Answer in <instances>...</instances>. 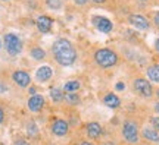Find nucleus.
Wrapping results in <instances>:
<instances>
[{
	"mask_svg": "<svg viewBox=\"0 0 159 145\" xmlns=\"http://www.w3.org/2000/svg\"><path fill=\"white\" fill-rule=\"evenodd\" d=\"M122 136L130 144L139 142V128H137V123L133 122V120H125L124 125H122Z\"/></svg>",
	"mask_w": 159,
	"mask_h": 145,
	"instance_id": "obj_4",
	"label": "nucleus"
},
{
	"mask_svg": "<svg viewBox=\"0 0 159 145\" xmlns=\"http://www.w3.org/2000/svg\"><path fill=\"white\" fill-rule=\"evenodd\" d=\"M134 89H136L137 94H140L142 97H152V94H153V88H152V84L149 82L148 79L144 78H137L136 81H134Z\"/></svg>",
	"mask_w": 159,
	"mask_h": 145,
	"instance_id": "obj_5",
	"label": "nucleus"
},
{
	"mask_svg": "<svg viewBox=\"0 0 159 145\" xmlns=\"http://www.w3.org/2000/svg\"><path fill=\"white\" fill-rule=\"evenodd\" d=\"M155 112H156V113L159 114V101L156 103V104H155Z\"/></svg>",
	"mask_w": 159,
	"mask_h": 145,
	"instance_id": "obj_30",
	"label": "nucleus"
},
{
	"mask_svg": "<svg viewBox=\"0 0 159 145\" xmlns=\"http://www.w3.org/2000/svg\"><path fill=\"white\" fill-rule=\"evenodd\" d=\"M6 89H7V88H6L5 85H2V84H0V92H3V91H6Z\"/></svg>",
	"mask_w": 159,
	"mask_h": 145,
	"instance_id": "obj_33",
	"label": "nucleus"
},
{
	"mask_svg": "<svg viewBox=\"0 0 159 145\" xmlns=\"http://www.w3.org/2000/svg\"><path fill=\"white\" fill-rule=\"evenodd\" d=\"M128 21L133 27H136L137 29H148L149 28V21L143 15H130Z\"/></svg>",
	"mask_w": 159,
	"mask_h": 145,
	"instance_id": "obj_10",
	"label": "nucleus"
},
{
	"mask_svg": "<svg viewBox=\"0 0 159 145\" xmlns=\"http://www.w3.org/2000/svg\"><path fill=\"white\" fill-rule=\"evenodd\" d=\"M142 2H146V0H142Z\"/></svg>",
	"mask_w": 159,
	"mask_h": 145,
	"instance_id": "obj_39",
	"label": "nucleus"
},
{
	"mask_svg": "<svg viewBox=\"0 0 159 145\" xmlns=\"http://www.w3.org/2000/svg\"><path fill=\"white\" fill-rule=\"evenodd\" d=\"M156 94H158V97H159V89H158V92H156Z\"/></svg>",
	"mask_w": 159,
	"mask_h": 145,
	"instance_id": "obj_36",
	"label": "nucleus"
},
{
	"mask_svg": "<svg viewBox=\"0 0 159 145\" xmlns=\"http://www.w3.org/2000/svg\"><path fill=\"white\" fill-rule=\"evenodd\" d=\"M0 47H2V41H0Z\"/></svg>",
	"mask_w": 159,
	"mask_h": 145,
	"instance_id": "obj_37",
	"label": "nucleus"
},
{
	"mask_svg": "<svg viewBox=\"0 0 159 145\" xmlns=\"http://www.w3.org/2000/svg\"><path fill=\"white\" fill-rule=\"evenodd\" d=\"M28 134L30 135H37V134H39L35 123H28Z\"/></svg>",
	"mask_w": 159,
	"mask_h": 145,
	"instance_id": "obj_23",
	"label": "nucleus"
},
{
	"mask_svg": "<svg viewBox=\"0 0 159 145\" xmlns=\"http://www.w3.org/2000/svg\"><path fill=\"white\" fill-rule=\"evenodd\" d=\"M30 94L31 95H35V88L33 87V88H30Z\"/></svg>",
	"mask_w": 159,
	"mask_h": 145,
	"instance_id": "obj_31",
	"label": "nucleus"
},
{
	"mask_svg": "<svg viewBox=\"0 0 159 145\" xmlns=\"http://www.w3.org/2000/svg\"><path fill=\"white\" fill-rule=\"evenodd\" d=\"M52 25H53V21H52V18L46 16V15H41V16L37 18V28H39L40 32H49L52 29Z\"/></svg>",
	"mask_w": 159,
	"mask_h": 145,
	"instance_id": "obj_11",
	"label": "nucleus"
},
{
	"mask_svg": "<svg viewBox=\"0 0 159 145\" xmlns=\"http://www.w3.org/2000/svg\"><path fill=\"white\" fill-rule=\"evenodd\" d=\"M153 21H155V23H156V27L159 28V12H156L153 15Z\"/></svg>",
	"mask_w": 159,
	"mask_h": 145,
	"instance_id": "obj_24",
	"label": "nucleus"
},
{
	"mask_svg": "<svg viewBox=\"0 0 159 145\" xmlns=\"http://www.w3.org/2000/svg\"><path fill=\"white\" fill-rule=\"evenodd\" d=\"M3 2H7V0H3Z\"/></svg>",
	"mask_w": 159,
	"mask_h": 145,
	"instance_id": "obj_38",
	"label": "nucleus"
},
{
	"mask_svg": "<svg viewBox=\"0 0 159 145\" xmlns=\"http://www.w3.org/2000/svg\"><path fill=\"white\" fill-rule=\"evenodd\" d=\"M43 106H44V98L41 97V95H31L28 100V109L31 110V112L34 113H39L41 109H43Z\"/></svg>",
	"mask_w": 159,
	"mask_h": 145,
	"instance_id": "obj_9",
	"label": "nucleus"
},
{
	"mask_svg": "<svg viewBox=\"0 0 159 145\" xmlns=\"http://www.w3.org/2000/svg\"><path fill=\"white\" fill-rule=\"evenodd\" d=\"M80 145H93L91 142H87V141H83V142H80Z\"/></svg>",
	"mask_w": 159,
	"mask_h": 145,
	"instance_id": "obj_32",
	"label": "nucleus"
},
{
	"mask_svg": "<svg viewBox=\"0 0 159 145\" xmlns=\"http://www.w3.org/2000/svg\"><path fill=\"white\" fill-rule=\"evenodd\" d=\"M94 60L100 67L103 69H108L116 65L118 62V54L111 49H100L94 53Z\"/></svg>",
	"mask_w": 159,
	"mask_h": 145,
	"instance_id": "obj_2",
	"label": "nucleus"
},
{
	"mask_svg": "<svg viewBox=\"0 0 159 145\" xmlns=\"http://www.w3.org/2000/svg\"><path fill=\"white\" fill-rule=\"evenodd\" d=\"M52 50H53L55 60L62 66H71L77 60V51L68 38H57L53 43Z\"/></svg>",
	"mask_w": 159,
	"mask_h": 145,
	"instance_id": "obj_1",
	"label": "nucleus"
},
{
	"mask_svg": "<svg viewBox=\"0 0 159 145\" xmlns=\"http://www.w3.org/2000/svg\"><path fill=\"white\" fill-rule=\"evenodd\" d=\"M150 123H152V128L156 129V130L159 132V116L150 117Z\"/></svg>",
	"mask_w": 159,
	"mask_h": 145,
	"instance_id": "obj_22",
	"label": "nucleus"
},
{
	"mask_svg": "<svg viewBox=\"0 0 159 145\" xmlns=\"http://www.w3.org/2000/svg\"><path fill=\"white\" fill-rule=\"evenodd\" d=\"M85 130H87V135L90 136L91 139H97V138H100V136H102V132H103L102 126H100L97 122L87 123V128H85Z\"/></svg>",
	"mask_w": 159,
	"mask_h": 145,
	"instance_id": "obj_12",
	"label": "nucleus"
},
{
	"mask_svg": "<svg viewBox=\"0 0 159 145\" xmlns=\"http://www.w3.org/2000/svg\"><path fill=\"white\" fill-rule=\"evenodd\" d=\"M93 2H94V3H105L106 0H93Z\"/></svg>",
	"mask_w": 159,
	"mask_h": 145,
	"instance_id": "obj_34",
	"label": "nucleus"
},
{
	"mask_svg": "<svg viewBox=\"0 0 159 145\" xmlns=\"http://www.w3.org/2000/svg\"><path fill=\"white\" fill-rule=\"evenodd\" d=\"M93 23H94V27H96L100 32L103 34H108L112 31V28H114V25H112V22L109 21L108 18L105 16H94L93 18Z\"/></svg>",
	"mask_w": 159,
	"mask_h": 145,
	"instance_id": "obj_6",
	"label": "nucleus"
},
{
	"mask_svg": "<svg viewBox=\"0 0 159 145\" xmlns=\"http://www.w3.org/2000/svg\"><path fill=\"white\" fill-rule=\"evenodd\" d=\"M46 5L49 6L50 9H61L62 7V0H46Z\"/></svg>",
	"mask_w": 159,
	"mask_h": 145,
	"instance_id": "obj_21",
	"label": "nucleus"
},
{
	"mask_svg": "<svg viewBox=\"0 0 159 145\" xmlns=\"http://www.w3.org/2000/svg\"><path fill=\"white\" fill-rule=\"evenodd\" d=\"M148 78L153 82H159V65H152L148 67Z\"/></svg>",
	"mask_w": 159,
	"mask_h": 145,
	"instance_id": "obj_16",
	"label": "nucleus"
},
{
	"mask_svg": "<svg viewBox=\"0 0 159 145\" xmlns=\"http://www.w3.org/2000/svg\"><path fill=\"white\" fill-rule=\"evenodd\" d=\"M124 88H125L124 82H118V84H116V89H118V91H124Z\"/></svg>",
	"mask_w": 159,
	"mask_h": 145,
	"instance_id": "obj_26",
	"label": "nucleus"
},
{
	"mask_svg": "<svg viewBox=\"0 0 159 145\" xmlns=\"http://www.w3.org/2000/svg\"><path fill=\"white\" fill-rule=\"evenodd\" d=\"M63 89L66 91V94L68 92H75L77 89H80V82L78 81H68L66 84L63 85Z\"/></svg>",
	"mask_w": 159,
	"mask_h": 145,
	"instance_id": "obj_19",
	"label": "nucleus"
},
{
	"mask_svg": "<svg viewBox=\"0 0 159 145\" xmlns=\"http://www.w3.org/2000/svg\"><path fill=\"white\" fill-rule=\"evenodd\" d=\"M15 145H31V144H28L27 141H24V139H18L16 142H15Z\"/></svg>",
	"mask_w": 159,
	"mask_h": 145,
	"instance_id": "obj_25",
	"label": "nucleus"
},
{
	"mask_svg": "<svg viewBox=\"0 0 159 145\" xmlns=\"http://www.w3.org/2000/svg\"><path fill=\"white\" fill-rule=\"evenodd\" d=\"M30 54H31V57L35 59V60H43L46 57V51L43 50L41 47H33L31 51H30Z\"/></svg>",
	"mask_w": 159,
	"mask_h": 145,
	"instance_id": "obj_17",
	"label": "nucleus"
},
{
	"mask_svg": "<svg viewBox=\"0 0 159 145\" xmlns=\"http://www.w3.org/2000/svg\"><path fill=\"white\" fill-rule=\"evenodd\" d=\"M12 79H13V82H15L18 87H21V88L28 87L30 82H31L30 75L27 72H24V70H16V72H13V75H12Z\"/></svg>",
	"mask_w": 159,
	"mask_h": 145,
	"instance_id": "obj_7",
	"label": "nucleus"
},
{
	"mask_svg": "<svg viewBox=\"0 0 159 145\" xmlns=\"http://www.w3.org/2000/svg\"><path fill=\"white\" fill-rule=\"evenodd\" d=\"M103 145H115V144H112V142H106V144H103Z\"/></svg>",
	"mask_w": 159,
	"mask_h": 145,
	"instance_id": "obj_35",
	"label": "nucleus"
},
{
	"mask_svg": "<svg viewBox=\"0 0 159 145\" xmlns=\"http://www.w3.org/2000/svg\"><path fill=\"white\" fill-rule=\"evenodd\" d=\"M50 97L55 103H61V101L65 100V95L62 94V89H59V88H52L50 89Z\"/></svg>",
	"mask_w": 159,
	"mask_h": 145,
	"instance_id": "obj_18",
	"label": "nucleus"
},
{
	"mask_svg": "<svg viewBox=\"0 0 159 145\" xmlns=\"http://www.w3.org/2000/svg\"><path fill=\"white\" fill-rule=\"evenodd\" d=\"M52 75H53L52 67L47 66V65H44V66H40L39 69H37L35 78H37V81H40V82H47V81L52 78Z\"/></svg>",
	"mask_w": 159,
	"mask_h": 145,
	"instance_id": "obj_13",
	"label": "nucleus"
},
{
	"mask_svg": "<svg viewBox=\"0 0 159 145\" xmlns=\"http://www.w3.org/2000/svg\"><path fill=\"white\" fill-rule=\"evenodd\" d=\"M3 119H5V114H3V110L0 109V123L3 122Z\"/></svg>",
	"mask_w": 159,
	"mask_h": 145,
	"instance_id": "obj_29",
	"label": "nucleus"
},
{
	"mask_svg": "<svg viewBox=\"0 0 159 145\" xmlns=\"http://www.w3.org/2000/svg\"><path fill=\"white\" fill-rule=\"evenodd\" d=\"M3 41H5L6 51L11 56H18L22 51V41L15 34H6L5 37H3Z\"/></svg>",
	"mask_w": 159,
	"mask_h": 145,
	"instance_id": "obj_3",
	"label": "nucleus"
},
{
	"mask_svg": "<svg viewBox=\"0 0 159 145\" xmlns=\"http://www.w3.org/2000/svg\"><path fill=\"white\" fill-rule=\"evenodd\" d=\"M155 50H156V51L159 53V38L156 40V41H155Z\"/></svg>",
	"mask_w": 159,
	"mask_h": 145,
	"instance_id": "obj_28",
	"label": "nucleus"
},
{
	"mask_svg": "<svg viewBox=\"0 0 159 145\" xmlns=\"http://www.w3.org/2000/svg\"><path fill=\"white\" fill-rule=\"evenodd\" d=\"M143 138L152 142H159V132L153 128H144L143 129Z\"/></svg>",
	"mask_w": 159,
	"mask_h": 145,
	"instance_id": "obj_15",
	"label": "nucleus"
},
{
	"mask_svg": "<svg viewBox=\"0 0 159 145\" xmlns=\"http://www.w3.org/2000/svg\"><path fill=\"white\" fill-rule=\"evenodd\" d=\"M68 130H69L68 123L65 122V120H62V119L55 120L53 125H52V132L56 135V136H65V135L68 134Z\"/></svg>",
	"mask_w": 159,
	"mask_h": 145,
	"instance_id": "obj_8",
	"label": "nucleus"
},
{
	"mask_svg": "<svg viewBox=\"0 0 159 145\" xmlns=\"http://www.w3.org/2000/svg\"><path fill=\"white\" fill-rule=\"evenodd\" d=\"M103 103H105V106H108L109 109H118V107L121 106V100H119V97L118 95H115L114 92H109V94L105 95Z\"/></svg>",
	"mask_w": 159,
	"mask_h": 145,
	"instance_id": "obj_14",
	"label": "nucleus"
},
{
	"mask_svg": "<svg viewBox=\"0 0 159 145\" xmlns=\"http://www.w3.org/2000/svg\"><path fill=\"white\" fill-rule=\"evenodd\" d=\"M74 2H75V3H77V5H81V6H83V5H85V3H87V0H74Z\"/></svg>",
	"mask_w": 159,
	"mask_h": 145,
	"instance_id": "obj_27",
	"label": "nucleus"
},
{
	"mask_svg": "<svg viewBox=\"0 0 159 145\" xmlns=\"http://www.w3.org/2000/svg\"><path fill=\"white\" fill-rule=\"evenodd\" d=\"M65 100H66V103H68V104L75 106V104H78V103H80V95L75 94V92H68V94L65 95Z\"/></svg>",
	"mask_w": 159,
	"mask_h": 145,
	"instance_id": "obj_20",
	"label": "nucleus"
}]
</instances>
